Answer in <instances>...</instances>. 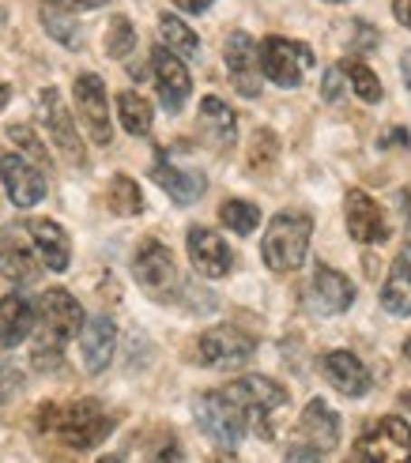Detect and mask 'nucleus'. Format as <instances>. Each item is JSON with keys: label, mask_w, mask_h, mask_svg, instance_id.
Listing matches in <instances>:
<instances>
[{"label": "nucleus", "mask_w": 411, "mask_h": 463, "mask_svg": "<svg viewBox=\"0 0 411 463\" xmlns=\"http://www.w3.org/2000/svg\"><path fill=\"white\" fill-rule=\"evenodd\" d=\"M83 320H87L83 306L68 290H61V287L45 290L42 302H38V339H34V351H31L34 369H57L61 354H64V343L83 328Z\"/></svg>", "instance_id": "1"}, {"label": "nucleus", "mask_w": 411, "mask_h": 463, "mask_svg": "<svg viewBox=\"0 0 411 463\" xmlns=\"http://www.w3.org/2000/svg\"><path fill=\"white\" fill-rule=\"evenodd\" d=\"M113 414L99 403V400H76L68 407L57 403H45L38 411V430L42 433H53L57 441H64L68 449H95L99 441L113 433Z\"/></svg>", "instance_id": "2"}, {"label": "nucleus", "mask_w": 411, "mask_h": 463, "mask_svg": "<svg viewBox=\"0 0 411 463\" xmlns=\"http://www.w3.org/2000/svg\"><path fill=\"white\" fill-rule=\"evenodd\" d=\"M313 238V219L306 212H280L268 222L264 241H261V257L272 271H299Z\"/></svg>", "instance_id": "3"}, {"label": "nucleus", "mask_w": 411, "mask_h": 463, "mask_svg": "<svg viewBox=\"0 0 411 463\" xmlns=\"http://www.w3.org/2000/svg\"><path fill=\"white\" fill-rule=\"evenodd\" d=\"M193 414H196V426L212 437L215 445H226V449H234L245 430H249V419H245V411L226 396V392H200V396L193 400Z\"/></svg>", "instance_id": "4"}, {"label": "nucleus", "mask_w": 411, "mask_h": 463, "mask_svg": "<svg viewBox=\"0 0 411 463\" xmlns=\"http://www.w3.org/2000/svg\"><path fill=\"white\" fill-rule=\"evenodd\" d=\"M257 57H261V76L272 80L276 87H299L302 76L313 68V50L306 42H294V38H280L272 34L257 45Z\"/></svg>", "instance_id": "5"}, {"label": "nucleus", "mask_w": 411, "mask_h": 463, "mask_svg": "<svg viewBox=\"0 0 411 463\" xmlns=\"http://www.w3.org/2000/svg\"><path fill=\"white\" fill-rule=\"evenodd\" d=\"M223 392L245 411L249 426H257V433L268 441L272 437V419H276V411L287 403V388L276 384V381H268V377H242V381H231Z\"/></svg>", "instance_id": "6"}, {"label": "nucleus", "mask_w": 411, "mask_h": 463, "mask_svg": "<svg viewBox=\"0 0 411 463\" xmlns=\"http://www.w3.org/2000/svg\"><path fill=\"white\" fill-rule=\"evenodd\" d=\"M257 354V339L234 328V324H219L196 339V358L212 369H238Z\"/></svg>", "instance_id": "7"}, {"label": "nucleus", "mask_w": 411, "mask_h": 463, "mask_svg": "<svg viewBox=\"0 0 411 463\" xmlns=\"http://www.w3.org/2000/svg\"><path fill=\"white\" fill-rule=\"evenodd\" d=\"M355 459L370 463H407L411 459V426L397 414L381 419L374 430H367L355 441Z\"/></svg>", "instance_id": "8"}, {"label": "nucleus", "mask_w": 411, "mask_h": 463, "mask_svg": "<svg viewBox=\"0 0 411 463\" xmlns=\"http://www.w3.org/2000/svg\"><path fill=\"white\" fill-rule=\"evenodd\" d=\"M132 275H136V283H140L151 298H167V294H174V290L181 287L170 249H167L163 241H155V238L140 241V249H136Z\"/></svg>", "instance_id": "9"}, {"label": "nucleus", "mask_w": 411, "mask_h": 463, "mask_svg": "<svg viewBox=\"0 0 411 463\" xmlns=\"http://www.w3.org/2000/svg\"><path fill=\"white\" fill-rule=\"evenodd\" d=\"M223 61L226 72H231V83L242 99H257L261 95V57H257V42L245 31H231L223 45Z\"/></svg>", "instance_id": "10"}, {"label": "nucleus", "mask_w": 411, "mask_h": 463, "mask_svg": "<svg viewBox=\"0 0 411 463\" xmlns=\"http://www.w3.org/2000/svg\"><path fill=\"white\" fill-rule=\"evenodd\" d=\"M306 306L317 317H336V313H348L355 306V287L348 275H339L329 264H317L313 268V279L306 290Z\"/></svg>", "instance_id": "11"}, {"label": "nucleus", "mask_w": 411, "mask_h": 463, "mask_svg": "<svg viewBox=\"0 0 411 463\" xmlns=\"http://www.w3.org/2000/svg\"><path fill=\"white\" fill-rule=\"evenodd\" d=\"M151 72H155V87H158V102L167 106V113H181L193 95V80L189 68L181 64L177 53H170L167 45L151 50Z\"/></svg>", "instance_id": "12"}, {"label": "nucleus", "mask_w": 411, "mask_h": 463, "mask_svg": "<svg viewBox=\"0 0 411 463\" xmlns=\"http://www.w3.org/2000/svg\"><path fill=\"white\" fill-rule=\"evenodd\" d=\"M38 106H42L45 128H50L57 151H61L68 162H72V166H87V147H83L80 132H76V125H72V113L64 109V102H61L57 90H53V87H45L42 95H38Z\"/></svg>", "instance_id": "13"}, {"label": "nucleus", "mask_w": 411, "mask_h": 463, "mask_svg": "<svg viewBox=\"0 0 411 463\" xmlns=\"http://www.w3.org/2000/svg\"><path fill=\"white\" fill-rule=\"evenodd\" d=\"M76 109L99 147H110L113 128H110V109H106V83L95 72L76 76Z\"/></svg>", "instance_id": "14"}, {"label": "nucleus", "mask_w": 411, "mask_h": 463, "mask_svg": "<svg viewBox=\"0 0 411 463\" xmlns=\"http://www.w3.org/2000/svg\"><path fill=\"white\" fill-rule=\"evenodd\" d=\"M0 181L15 207H34L45 200V174L23 155H0Z\"/></svg>", "instance_id": "15"}, {"label": "nucleus", "mask_w": 411, "mask_h": 463, "mask_svg": "<svg viewBox=\"0 0 411 463\" xmlns=\"http://www.w3.org/2000/svg\"><path fill=\"white\" fill-rule=\"evenodd\" d=\"M344 219H348V234L362 245H381L385 238H389L385 212L378 207V200H370L362 189H351L344 196Z\"/></svg>", "instance_id": "16"}, {"label": "nucleus", "mask_w": 411, "mask_h": 463, "mask_svg": "<svg viewBox=\"0 0 411 463\" xmlns=\"http://www.w3.org/2000/svg\"><path fill=\"white\" fill-rule=\"evenodd\" d=\"M186 245H189L193 268L204 275V279H223V275L234 268V252L226 249V241L215 234V230H208V226H193Z\"/></svg>", "instance_id": "17"}, {"label": "nucleus", "mask_w": 411, "mask_h": 463, "mask_svg": "<svg viewBox=\"0 0 411 463\" xmlns=\"http://www.w3.org/2000/svg\"><path fill=\"white\" fill-rule=\"evenodd\" d=\"M80 351H83V369H87V373H102V369L113 362V351H118V328H113L110 317L83 320Z\"/></svg>", "instance_id": "18"}, {"label": "nucleus", "mask_w": 411, "mask_h": 463, "mask_svg": "<svg viewBox=\"0 0 411 463\" xmlns=\"http://www.w3.org/2000/svg\"><path fill=\"white\" fill-rule=\"evenodd\" d=\"M151 181L158 184V189H167L174 196V203H196L204 196V189H208V181H204L200 170L174 166V162H167L163 151H158L155 162H151Z\"/></svg>", "instance_id": "19"}, {"label": "nucleus", "mask_w": 411, "mask_h": 463, "mask_svg": "<svg viewBox=\"0 0 411 463\" xmlns=\"http://www.w3.org/2000/svg\"><path fill=\"white\" fill-rule=\"evenodd\" d=\"M23 230L31 234V241L38 249V260L50 271H64L68 264H72V241H68V234L53 219H31Z\"/></svg>", "instance_id": "20"}, {"label": "nucleus", "mask_w": 411, "mask_h": 463, "mask_svg": "<svg viewBox=\"0 0 411 463\" xmlns=\"http://www.w3.org/2000/svg\"><path fill=\"white\" fill-rule=\"evenodd\" d=\"M321 373L332 381L336 392H344V396H367L370 392V369L362 365L351 351H329L321 358Z\"/></svg>", "instance_id": "21"}, {"label": "nucleus", "mask_w": 411, "mask_h": 463, "mask_svg": "<svg viewBox=\"0 0 411 463\" xmlns=\"http://www.w3.org/2000/svg\"><path fill=\"white\" fill-rule=\"evenodd\" d=\"M299 430H302V437L306 441L321 452V456H329L336 445H339V414L325 403V400H310L306 403V411H302V419H299Z\"/></svg>", "instance_id": "22"}, {"label": "nucleus", "mask_w": 411, "mask_h": 463, "mask_svg": "<svg viewBox=\"0 0 411 463\" xmlns=\"http://www.w3.org/2000/svg\"><path fill=\"white\" fill-rule=\"evenodd\" d=\"M0 275H5L8 283H15V287H31V283H38V275H42V264L34 260V252L23 245L12 230L0 234Z\"/></svg>", "instance_id": "23"}, {"label": "nucleus", "mask_w": 411, "mask_h": 463, "mask_svg": "<svg viewBox=\"0 0 411 463\" xmlns=\"http://www.w3.org/2000/svg\"><path fill=\"white\" fill-rule=\"evenodd\" d=\"M200 136L212 147H219V151H231L234 140H238L234 113H231V106H226L223 99H215V95H208V99L200 102Z\"/></svg>", "instance_id": "24"}, {"label": "nucleus", "mask_w": 411, "mask_h": 463, "mask_svg": "<svg viewBox=\"0 0 411 463\" xmlns=\"http://www.w3.org/2000/svg\"><path fill=\"white\" fill-rule=\"evenodd\" d=\"M31 328H34V306L27 298L23 294L0 298V346L12 351V346H19L31 335Z\"/></svg>", "instance_id": "25"}, {"label": "nucleus", "mask_w": 411, "mask_h": 463, "mask_svg": "<svg viewBox=\"0 0 411 463\" xmlns=\"http://www.w3.org/2000/svg\"><path fill=\"white\" fill-rule=\"evenodd\" d=\"M381 306L393 317H411V260H407V252L397 257L389 268V279L381 287Z\"/></svg>", "instance_id": "26"}, {"label": "nucleus", "mask_w": 411, "mask_h": 463, "mask_svg": "<svg viewBox=\"0 0 411 463\" xmlns=\"http://www.w3.org/2000/svg\"><path fill=\"white\" fill-rule=\"evenodd\" d=\"M158 34H163V45H167V50L177 53V57H196V53H200V38H196V31L189 27L186 19H177V15H170V12L158 15Z\"/></svg>", "instance_id": "27"}, {"label": "nucleus", "mask_w": 411, "mask_h": 463, "mask_svg": "<svg viewBox=\"0 0 411 463\" xmlns=\"http://www.w3.org/2000/svg\"><path fill=\"white\" fill-rule=\"evenodd\" d=\"M106 207H110L113 215H121V219L140 215V212H144L140 184H136L132 177H125V174H118V177L110 181V189H106Z\"/></svg>", "instance_id": "28"}, {"label": "nucleus", "mask_w": 411, "mask_h": 463, "mask_svg": "<svg viewBox=\"0 0 411 463\" xmlns=\"http://www.w3.org/2000/svg\"><path fill=\"white\" fill-rule=\"evenodd\" d=\"M118 118H121V128L132 132V136H148L151 132V121L155 113L148 106V99H140L136 90H121L118 95Z\"/></svg>", "instance_id": "29"}, {"label": "nucleus", "mask_w": 411, "mask_h": 463, "mask_svg": "<svg viewBox=\"0 0 411 463\" xmlns=\"http://www.w3.org/2000/svg\"><path fill=\"white\" fill-rule=\"evenodd\" d=\"M219 219L226 230H234V234H253L257 222H261V207L257 203H249V200H226L219 207Z\"/></svg>", "instance_id": "30"}, {"label": "nucleus", "mask_w": 411, "mask_h": 463, "mask_svg": "<svg viewBox=\"0 0 411 463\" xmlns=\"http://www.w3.org/2000/svg\"><path fill=\"white\" fill-rule=\"evenodd\" d=\"M136 50V31H132V23L125 15H113L110 19V31H106V53L113 61H125L129 53Z\"/></svg>", "instance_id": "31"}, {"label": "nucleus", "mask_w": 411, "mask_h": 463, "mask_svg": "<svg viewBox=\"0 0 411 463\" xmlns=\"http://www.w3.org/2000/svg\"><path fill=\"white\" fill-rule=\"evenodd\" d=\"M8 140H12L23 155H27L38 170H50V155H45V144L38 140V132H34L31 125H12V128H8Z\"/></svg>", "instance_id": "32"}, {"label": "nucleus", "mask_w": 411, "mask_h": 463, "mask_svg": "<svg viewBox=\"0 0 411 463\" xmlns=\"http://www.w3.org/2000/svg\"><path fill=\"white\" fill-rule=\"evenodd\" d=\"M42 27L50 31L57 42H64V45H80V27H76V19L68 15V12H53V8H42Z\"/></svg>", "instance_id": "33"}, {"label": "nucleus", "mask_w": 411, "mask_h": 463, "mask_svg": "<svg viewBox=\"0 0 411 463\" xmlns=\"http://www.w3.org/2000/svg\"><path fill=\"white\" fill-rule=\"evenodd\" d=\"M276 155H280L276 132H272V128H261V132L253 136V147H249V166H253L257 174H264L272 162H276Z\"/></svg>", "instance_id": "34"}, {"label": "nucleus", "mask_w": 411, "mask_h": 463, "mask_svg": "<svg viewBox=\"0 0 411 463\" xmlns=\"http://www.w3.org/2000/svg\"><path fill=\"white\" fill-rule=\"evenodd\" d=\"M348 80H351V87H355V95L362 99V102H381V83H378V76L370 72L362 61H351L348 64Z\"/></svg>", "instance_id": "35"}, {"label": "nucleus", "mask_w": 411, "mask_h": 463, "mask_svg": "<svg viewBox=\"0 0 411 463\" xmlns=\"http://www.w3.org/2000/svg\"><path fill=\"white\" fill-rule=\"evenodd\" d=\"M19 369L12 365V362H5V358H0V403H8L12 396H15V392H19Z\"/></svg>", "instance_id": "36"}, {"label": "nucleus", "mask_w": 411, "mask_h": 463, "mask_svg": "<svg viewBox=\"0 0 411 463\" xmlns=\"http://www.w3.org/2000/svg\"><path fill=\"white\" fill-rule=\"evenodd\" d=\"M102 5H110V0H42V8L68 12V15H76V12H91V8H102Z\"/></svg>", "instance_id": "37"}, {"label": "nucleus", "mask_w": 411, "mask_h": 463, "mask_svg": "<svg viewBox=\"0 0 411 463\" xmlns=\"http://www.w3.org/2000/svg\"><path fill=\"white\" fill-rule=\"evenodd\" d=\"M339 90H344V68L332 64L329 72H325V83H321V99H325V102H336Z\"/></svg>", "instance_id": "38"}, {"label": "nucleus", "mask_w": 411, "mask_h": 463, "mask_svg": "<svg viewBox=\"0 0 411 463\" xmlns=\"http://www.w3.org/2000/svg\"><path fill=\"white\" fill-rule=\"evenodd\" d=\"M174 5H177L181 12H189V15H200V12L212 8V0H174Z\"/></svg>", "instance_id": "39"}, {"label": "nucleus", "mask_w": 411, "mask_h": 463, "mask_svg": "<svg viewBox=\"0 0 411 463\" xmlns=\"http://www.w3.org/2000/svg\"><path fill=\"white\" fill-rule=\"evenodd\" d=\"M393 15L411 31V0H393Z\"/></svg>", "instance_id": "40"}, {"label": "nucleus", "mask_w": 411, "mask_h": 463, "mask_svg": "<svg viewBox=\"0 0 411 463\" xmlns=\"http://www.w3.org/2000/svg\"><path fill=\"white\" fill-rule=\"evenodd\" d=\"M287 459H321V452H317L313 445H294V449H287Z\"/></svg>", "instance_id": "41"}, {"label": "nucleus", "mask_w": 411, "mask_h": 463, "mask_svg": "<svg viewBox=\"0 0 411 463\" xmlns=\"http://www.w3.org/2000/svg\"><path fill=\"white\" fill-rule=\"evenodd\" d=\"M385 144H389V147H411V136H407L404 128H393V132H389V140H385Z\"/></svg>", "instance_id": "42"}, {"label": "nucleus", "mask_w": 411, "mask_h": 463, "mask_svg": "<svg viewBox=\"0 0 411 463\" xmlns=\"http://www.w3.org/2000/svg\"><path fill=\"white\" fill-rule=\"evenodd\" d=\"M8 99H12V90H8V87H5V83H0V106H5V102H8Z\"/></svg>", "instance_id": "43"}, {"label": "nucleus", "mask_w": 411, "mask_h": 463, "mask_svg": "<svg viewBox=\"0 0 411 463\" xmlns=\"http://www.w3.org/2000/svg\"><path fill=\"white\" fill-rule=\"evenodd\" d=\"M404 76H407V87H411V57H404Z\"/></svg>", "instance_id": "44"}, {"label": "nucleus", "mask_w": 411, "mask_h": 463, "mask_svg": "<svg viewBox=\"0 0 411 463\" xmlns=\"http://www.w3.org/2000/svg\"><path fill=\"white\" fill-rule=\"evenodd\" d=\"M404 354H407V358H411V339H407V343H404Z\"/></svg>", "instance_id": "45"}, {"label": "nucleus", "mask_w": 411, "mask_h": 463, "mask_svg": "<svg viewBox=\"0 0 411 463\" xmlns=\"http://www.w3.org/2000/svg\"><path fill=\"white\" fill-rule=\"evenodd\" d=\"M329 5H344V0H329Z\"/></svg>", "instance_id": "46"}, {"label": "nucleus", "mask_w": 411, "mask_h": 463, "mask_svg": "<svg viewBox=\"0 0 411 463\" xmlns=\"http://www.w3.org/2000/svg\"><path fill=\"white\" fill-rule=\"evenodd\" d=\"M407 249H411V245H407Z\"/></svg>", "instance_id": "47"}]
</instances>
